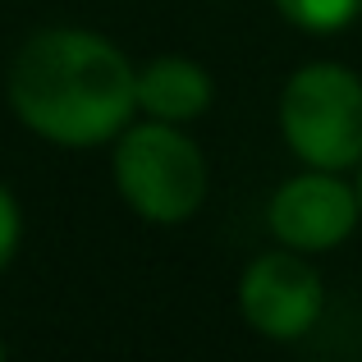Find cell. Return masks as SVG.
<instances>
[{
  "label": "cell",
  "instance_id": "obj_10",
  "mask_svg": "<svg viewBox=\"0 0 362 362\" xmlns=\"http://www.w3.org/2000/svg\"><path fill=\"white\" fill-rule=\"evenodd\" d=\"M0 362H5V344H0Z\"/></svg>",
  "mask_w": 362,
  "mask_h": 362
},
{
  "label": "cell",
  "instance_id": "obj_2",
  "mask_svg": "<svg viewBox=\"0 0 362 362\" xmlns=\"http://www.w3.org/2000/svg\"><path fill=\"white\" fill-rule=\"evenodd\" d=\"M289 147L317 170H349L362 160V83L339 64H308L280 101Z\"/></svg>",
  "mask_w": 362,
  "mask_h": 362
},
{
  "label": "cell",
  "instance_id": "obj_7",
  "mask_svg": "<svg viewBox=\"0 0 362 362\" xmlns=\"http://www.w3.org/2000/svg\"><path fill=\"white\" fill-rule=\"evenodd\" d=\"M289 23L308 28V33H339L362 14V0H275Z\"/></svg>",
  "mask_w": 362,
  "mask_h": 362
},
{
  "label": "cell",
  "instance_id": "obj_9",
  "mask_svg": "<svg viewBox=\"0 0 362 362\" xmlns=\"http://www.w3.org/2000/svg\"><path fill=\"white\" fill-rule=\"evenodd\" d=\"M358 206H362V179H358Z\"/></svg>",
  "mask_w": 362,
  "mask_h": 362
},
{
  "label": "cell",
  "instance_id": "obj_4",
  "mask_svg": "<svg viewBox=\"0 0 362 362\" xmlns=\"http://www.w3.org/2000/svg\"><path fill=\"white\" fill-rule=\"evenodd\" d=\"M239 303H243V317L262 335L298 339L317 326L326 289H321V275L298 252H266L247 266Z\"/></svg>",
  "mask_w": 362,
  "mask_h": 362
},
{
  "label": "cell",
  "instance_id": "obj_8",
  "mask_svg": "<svg viewBox=\"0 0 362 362\" xmlns=\"http://www.w3.org/2000/svg\"><path fill=\"white\" fill-rule=\"evenodd\" d=\"M14 247H18V206H14V197L0 188V271L9 266Z\"/></svg>",
  "mask_w": 362,
  "mask_h": 362
},
{
  "label": "cell",
  "instance_id": "obj_6",
  "mask_svg": "<svg viewBox=\"0 0 362 362\" xmlns=\"http://www.w3.org/2000/svg\"><path fill=\"white\" fill-rule=\"evenodd\" d=\"M133 92H138L142 110H151V115L165 119V124L193 119L211 106V78H206L193 60H184V55H160V60H151L147 69L133 78Z\"/></svg>",
  "mask_w": 362,
  "mask_h": 362
},
{
  "label": "cell",
  "instance_id": "obj_1",
  "mask_svg": "<svg viewBox=\"0 0 362 362\" xmlns=\"http://www.w3.org/2000/svg\"><path fill=\"white\" fill-rule=\"evenodd\" d=\"M138 74L97 33H37L9 64V101L33 133L60 147H97L138 106Z\"/></svg>",
  "mask_w": 362,
  "mask_h": 362
},
{
  "label": "cell",
  "instance_id": "obj_5",
  "mask_svg": "<svg viewBox=\"0 0 362 362\" xmlns=\"http://www.w3.org/2000/svg\"><path fill=\"white\" fill-rule=\"evenodd\" d=\"M358 197L335 175H298L271 197V234L298 252H326L349 239L358 221Z\"/></svg>",
  "mask_w": 362,
  "mask_h": 362
},
{
  "label": "cell",
  "instance_id": "obj_3",
  "mask_svg": "<svg viewBox=\"0 0 362 362\" xmlns=\"http://www.w3.org/2000/svg\"><path fill=\"white\" fill-rule=\"evenodd\" d=\"M115 184L124 202L138 216L160 225L188 221L202 206L206 193V165L202 151L184 138L179 129L160 124H142L129 129L115 147Z\"/></svg>",
  "mask_w": 362,
  "mask_h": 362
}]
</instances>
